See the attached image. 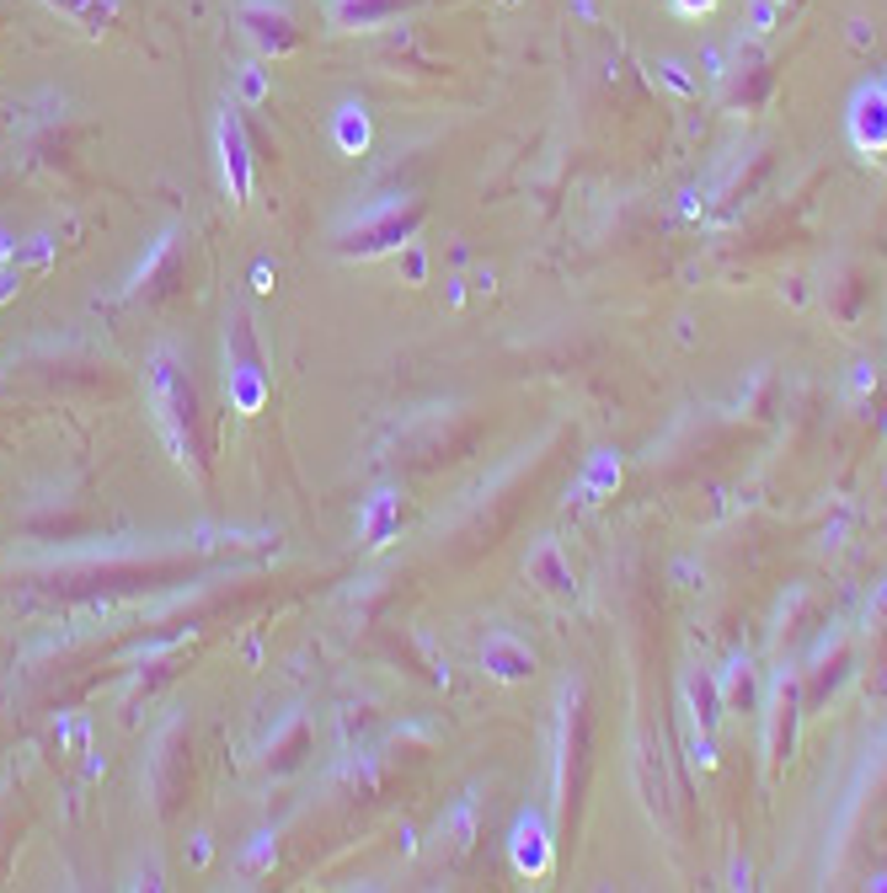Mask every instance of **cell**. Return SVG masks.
Wrapping results in <instances>:
<instances>
[{"instance_id": "cell-1", "label": "cell", "mask_w": 887, "mask_h": 893, "mask_svg": "<svg viewBox=\"0 0 887 893\" xmlns=\"http://www.w3.org/2000/svg\"><path fill=\"white\" fill-rule=\"evenodd\" d=\"M60 6H64V11H86V6L96 11V0H60Z\"/></svg>"}]
</instances>
